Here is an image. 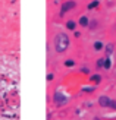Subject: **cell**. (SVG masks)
<instances>
[{
    "label": "cell",
    "instance_id": "obj_1",
    "mask_svg": "<svg viewBox=\"0 0 116 120\" xmlns=\"http://www.w3.org/2000/svg\"><path fill=\"white\" fill-rule=\"evenodd\" d=\"M53 44H54V50L57 53H63V51L68 50V47H69V37L66 34L60 32V34H57L56 37H54Z\"/></svg>",
    "mask_w": 116,
    "mask_h": 120
},
{
    "label": "cell",
    "instance_id": "obj_2",
    "mask_svg": "<svg viewBox=\"0 0 116 120\" xmlns=\"http://www.w3.org/2000/svg\"><path fill=\"white\" fill-rule=\"evenodd\" d=\"M75 8V2L74 0H69V2H65L62 4V8H60V16H63L66 12H69L71 9H74Z\"/></svg>",
    "mask_w": 116,
    "mask_h": 120
},
{
    "label": "cell",
    "instance_id": "obj_3",
    "mask_svg": "<svg viewBox=\"0 0 116 120\" xmlns=\"http://www.w3.org/2000/svg\"><path fill=\"white\" fill-rule=\"evenodd\" d=\"M66 101H68V98H66L62 92H56V94H54V103H56L57 105H65Z\"/></svg>",
    "mask_w": 116,
    "mask_h": 120
},
{
    "label": "cell",
    "instance_id": "obj_4",
    "mask_svg": "<svg viewBox=\"0 0 116 120\" xmlns=\"http://www.w3.org/2000/svg\"><path fill=\"white\" fill-rule=\"evenodd\" d=\"M112 101L109 97H106V95H101V97H99V105L101 107H110L112 105Z\"/></svg>",
    "mask_w": 116,
    "mask_h": 120
},
{
    "label": "cell",
    "instance_id": "obj_5",
    "mask_svg": "<svg viewBox=\"0 0 116 120\" xmlns=\"http://www.w3.org/2000/svg\"><path fill=\"white\" fill-rule=\"evenodd\" d=\"M79 25H81V26H88L90 25L88 18L87 16H81V18H79Z\"/></svg>",
    "mask_w": 116,
    "mask_h": 120
},
{
    "label": "cell",
    "instance_id": "obj_6",
    "mask_svg": "<svg viewBox=\"0 0 116 120\" xmlns=\"http://www.w3.org/2000/svg\"><path fill=\"white\" fill-rule=\"evenodd\" d=\"M110 66H112V60L109 59V57H106V59H104V64H103V68L109 70V69H110Z\"/></svg>",
    "mask_w": 116,
    "mask_h": 120
},
{
    "label": "cell",
    "instance_id": "obj_7",
    "mask_svg": "<svg viewBox=\"0 0 116 120\" xmlns=\"http://www.w3.org/2000/svg\"><path fill=\"white\" fill-rule=\"evenodd\" d=\"M75 26H76V23L74 21H68V23H66V28L68 29H75Z\"/></svg>",
    "mask_w": 116,
    "mask_h": 120
},
{
    "label": "cell",
    "instance_id": "obj_8",
    "mask_svg": "<svg viewBox=\"0 0 116 120\" xmlns=\"http://www.w3.org/2000/svg\"><path fill=\"white\" fill-rule=\"evenodd\" d=\"M91 81L96 82V83H99V82L101 81V76H100V75H93V76H91Z\"/></svg>",
    "mask_w": 116,
    "mask_h": 120
},
{
    "label": "cell",
    "instance_id": "obj_9",
    "mask_svg": "<svg viewBox=\"0 0 116 120\" xmlns=\"http://www.w3.org/2000/svg\"><path fill=\"white\" fill-rule=\"evenodd\" d=\"M74 64H75V62H74V60H71V59L65 60V66H66V68H72Z\"/></svg>",
    "mask_w": 116,
    "mask_h": 120
},
{
    "label": "cell",
    "instance_id": "obj_10",
    "mask_svg": "<svg viewBox=\"0 0 116 120\" xmlns=\"http://www.w3.org/2000/svg\"><path fill=\"white\" fill-rule=\"evenodd\" d=\"M99 6V0H93L90 4H88V9H94V8H97Z\"/></svg>",
    "mask_w": 116,
    "mask_h": 120
},
{
    "label": "cell",
    "instance_id": "obj_11",
    "mask_svg": "<svg viewBox=\"0 0 116 120\" xmlns=\"http://www.w3.org/2000/svg\"><path fill=\"white\" fill-rule=\"evenodd\" d=\"M101 49H103V44L100 43V41H96V43H94V50L99 51V50H101Z\"/></svg>",
    "mask_w": 116,
    "mask_h": 120
},
{
    "label": "cell",
    "instance_id": "obj_12",
    "mask_svg": "<svg viewBox=\"0 0 116 120\" xmlns=\"http://www.w3.org/2000/svg\"><path fill=\"white\" fill-rule=\"evenodd\" d=\"M94 89H96L94 86H90V88H82V91H84V92H93Z\"/></svg>",
    "mask_w": 116,
    "mask_h": 120
},
{
    "label": "cell",
    "instance_id": "obj_13",
    "mask_svg": "<svg viewBox=\"0 0 116 120\" xmlns=\"http://www.w3.org/2000/svg\"><path fill=\"white\" fill-rule=\"evenodd\" d=\"M103 64H104V59H99V62H97V66H99V68H101Z\"/></svg>",
    "mask_w": 116,
    "mask_h": 120
},
{
    "label": "cell",
    "instance_id": "obj_14",
    "mask_svg": "<svg viewBox=\"0 0 116 120\" xmlns=\"http://www.w3.org/2000/svg\"><path fill=\"white\" fill-rule=\"evenodd\" d=\"M53 79V73H48L47 75V81H52Z\"/></svg>",
    "mask_w": 116,
    "mask_h": 120
},
{
    "label": "cell",
    "instance_id": "obj_15",
    "mask_svg": "<svg viewBox=\"0 0 116 120\" xmlns=\"http://www.w3.org/2000/svg\"><path fill=\"white\" fill-rule=\"evenodd\" d=\"M81 72H82V73H88V69H87V68H82Z\"/></svg>",
    "mask_w": 116,
    "mask_h": 120
},
{
    "label": "cell",
    "instance_id": "obj_16",
    "mask_svg": "<svg viewBox=\"0 0 116 120\" xmlns=\"http://www.w3.org/2000/svg\"><path fill=\"white\" fill-rule=\"evenodd\" d=\"M110 107H112V109H115V110H116V101H112V105H110Z\"/></svg>",
    "mask_w": 116,
    "mask_h": 120
},
{
    "label": "cell",
    "instance_id": "obj_17",
    "mask_svg": "<svg viewBox=\"0 0 116 120\" xmlns=\"http://www.w3.org/2000/svg\"><path fill=\"white\" fill-rule=\"evenodd\" d=\"M94 120H100V119H94Z\"/></svg>",
    "mask_w": 116,
    "mask_h": 120
}]
</instances>
